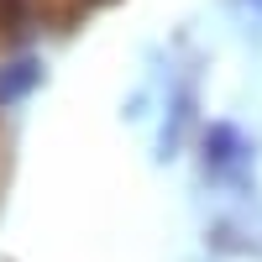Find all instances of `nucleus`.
Listing matches in <instances>:
<instances>
[{"instance_id": "f257e3e1", "label": "nucleus", "mask_w": 262, "mask_h": 262, "mask_svg": "<svg viewBox=\"0 0 262 262\" xmlns=\"http://www.w3.org/2000/svg\"><path fill=\"white\" fill-rule=\"evenodd\" d=\"M205 173L221 179V184H242L252 173V142H247L242 126L210 121V131H205Z\"/></svg>"}, {"instance_id": "f03ea898", "label": "nucleus", "mask_w": 262, "mask_h": 262, "mask_svg": "<svg viewBox=\"0 0 262 262\" xmlns=\"http://www.w3.org/2000/svg\"><path fill=\"white\" fill-rule=\"evenodd\" d=\"M37 84H42V63H37V58H16V63H6V69H0V105L27 100Z\"/></svg>"}, {"instance_id": "7ed1b4c3", "label": "nucleus", "mask_w": 262, "mask_h": 262, "mask_svg": "<svg viewBox=\"0 0 262 262\" xmlns=\"http://www.w3.org/2000/svg\"><path fill=\"white\" fill-rule=\"evenodd\" d=\"M27 21H32V0H0V37L27 32Z\"/></svg>"}, {"instance_id": "20e7f679", "label": "nucleus", "mask_w": 262, "mask_h": 262, "mask_svg": "<svg viewBox=\"0 0 262 262\" xmlns=\"http://www.w3.org/2000/svg\"><path fill=\"white\" fill-rule=\"evenodd\" d=\"M242 6H247V11H252V16H262V0H242Z\"/></svg>"}, {"instance_id": "39448f33", "label": "nucleus", "mask_w": 262, "mask_h": 262, "mask_svg": "<svg viewBox=\"0 0 262 262\" xmlns=\"http://www.w3.org/2000/svg\"><path fill=\"white\" fill-rule=\"evenodd\" d=\"M84 6H105V0H84Z\"/></svg>"}]
</instances>
